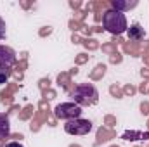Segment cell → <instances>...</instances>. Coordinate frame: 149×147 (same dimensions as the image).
<instances>
[{"label":"cell","instance_id":"1","mask_svg":"<svg viewBox=\"0 0 149 147\" xmlns=\"http://www.w3.org/2000/svg\"><path fill=\"white\" fill-rule=\"evenodd\" d=\"M102 26L108 33L111 35H121L127 31L128 24H127V17L123 12H118L114 9H109L102 14Z\"/></svg>","mask_w":149,"mask_h":147},{"label":"cell","instance_id":"2","mask_svg":"<svg viewBox=\"0 0 149 147\" xmlns=\"http://www.w3.org/2000/svg\"><path fill=\"white\" fill-rule=\"evenodd\" d=\"M73 102L78 104L80 107L83 106H94L99 99V92L92 83H80L74 87V90L71 92Z\"/></svg>","mask_w":149,"mask_h":147},{"label":"cell","instance_id":"3","mask_svg":"<svg viewBox=\"0 0 149 147\" xmlns=\"http://www.w3.org/2000/svg\"><path fill=\"white\" fill-rule=\"evenodd\" d=\"M56 118L59 119H66V121H71V119H78L81 116V107L74 102H61L56 106L54 109Z\"/></svg>","mask_w":149,"mask_h":147},{"label":"cell","instance_id":"4","mask_svg":"<svg viewBox=\"0 0 149 147\" xmlns=\"http://www.w3.org/2000/svg\"><path fill=\"white\" fill-rule=\"evenodd\" d=\"M64 132L70 135H87L92 132V123L88 119H81V118L71 119V121H66Z\"/></svg>","mask_w":149,"mask_h":147},{"label":"cell","instance_id":"5","mask_svg":"<svg viewBox=\"0 0 149 147\" xmlns=\"http://www.w3.org/2000/svg\"><path fill=\"white\" fill-rule=\"evenodd\" d=\"M16 61H17L16 52H14L10 47L0 45V68H3V69H10V68L16 64Z\"/></svg>","mask_w":149,"mask_h":147},{"label":"cell","instance_id":"6","mask_svg":"<svg viewBox=\"0 0 149 147\" xmlns=\"http://www.w3.org/2000/svg\"><path fill=\"white\" fill-rule=\"evenodd\" d=\"M127 35H128V38L132 42H139V40H142L146 37V31H144V28L139 23H134V24H130L127 28Z\"/></svg>","mask_w":149,"mask_h":147},{"label":"cell","instance_id":"7","mask_svg":"<svg viewBox=\"0 0 149 147\" xmlns=\"http://www.w3.org/2000/svg\"><path fill=\"white\" fill-rule=\"evenodd\" d=\"M137 5V2L134 0V2H123V0H113L111 2V7L114 10H118V12H123L125 14V10H128V9H134Z\"/></svg>","mask_w":149,"mask_h":147},{"label":"cell","instance_id":"8","mask_svg":"<svg viewBox=\"0 0 149 147\" xmlns=\"http://www.w3.org/2000/svg\"><path fill=\"white\" fill-rule=\"evenodd\" d=\"M10 135V123L5 114H0V140L7 139Z\"/></svg>","mask_w":149,"mask_h":147},{"label":"cell","instance_id":"9","mask_svg":"<svg viewBox=\"0 0 149 147\" xmlns=\"http://www.w3.org/2000/svg\"><path fill=\"white\" fill-rule=\"evenodd\" d=\"M9 76H10V69H3V68H0V85L7 83Z\"/></svg>","mask_w":149,"mask_h":147},{"label":"cell","instance_id":"10","mask_svg":"<svg viewBox=\"0 0 149 147\" xmlns=\"http://www.w3.org/2000/svg\"><path fill=\"white\" fill-rule=\"evenodd\" d=\"M5 28H7V26H5V21L0 17V40L5 37Z\"/></svg>","mask_w":149,"mask_h":147},{"label":"cell","instance_id":"11","mask_svg":"<svg viewBox=\"0 0 149 147\" xmlns=\"http://www.w3.org/2000/svg\"><path fill=\"white\" fill-rule=\"evenodd\" d=\"M3 147H24L23 144H19V142H7Z\"/></svg>","mask_w":149,"mask_h":147}]
</instances>
